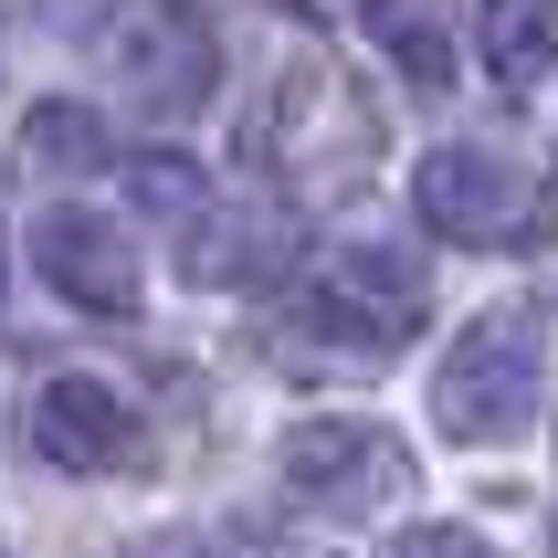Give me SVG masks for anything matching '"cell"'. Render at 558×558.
I'll return each mask as SVG.
<instances>
[{
	"label": "cell",
	"instance_id": "obj_14",
	"mask_svg": "<svg viewBox=\"0 0 558 558\" xmlns=\"http://www.w3.org/2000/svg\"><path fill=\"white\" fill-rule=\"evenodd\" d=\"M401 558H496V548H485V537H464V527H411Z\"/></svg>",
	"mask_w": 558,
	"mask_h": 558
},
{
	"label": "cell",
	"instance_id": "obj_3",
	"mask_svg": "<svg viewBox=\"0 0 558 558\" xmlns=\"http://www.w3.org/2000/svg\"><path fill=\"white\" fill-rule=\"evenodd\" d=\"M275 474H284V496L306 506V517H327V527H369V517H401V506L422 496V464L401 453V433H379L359 411L295 422Z\"/></svg>",
	"mask_w": 558,
	"mask_h": 558
},
{
	"label": "cell",
	"instance_id": "obj_6",
	"mask_svg": "<svg viewBox=\"0 0 558 558\" xmlns=\"http://www.w3.org/2000/svg\"><path fill=\"white\" fill-rule=\"evenodd\" d=\"M22 433H32V453L53 474H126L137 464V411H126L117 379H95V369L43 379L32 411H22Z\"/></svg>",
	"mask_w": 558,
	"mask_h": 558
},
{
	"label": "cell",
	"instance_id": "obj_2",
	"mask_svg": "<svg viewBox=\"0 0 558 558\" xmlns=\"http://www.w3.org/2000/svg\"><path fill=\"white\" fill-rule=\"evenodd\" d=\"M537 390H548V338H537V316L527 306H485L464 338L442 348L433 422L453 442H517L537 422Z\"/></svg>",
	"mask_w": 558,
	"mask_h": 558
},
{
	"label": "cell",
	"instance_id": "obj_9",
	"mask_svg": "<svg viewBox=\"0 0 558 558\" xmlns=\"http://www.w3.org/2000/svg\"><path fill=\"white\" fill-rule=\"evenodd\" d=\"M359 22L411 85H453L464 63V0H359Z\"/></svg>",
	"mask_w": 558,
	"mask_h": 558
},
{
	"label": "cell",
	"instance_id": "obj_11",
	"mask_svg": "<svg viewBox=\"0 0 558 558\" xmlns=\"http://www.w3.org/2000/svg\"><path fill=\"white\" fill-rule=\"evenodd\" d=\"M22 158L74 180V169H106L117 148H106V117H95V106H63V95H53V106H32V117H22Z\"/></svg>",
	"mask_w": 558,
	"mask_h": 558
},
{
	"label": "cell",
	"instance_id": "obj_4",
	"mask_svg": "<svg viewBox=\"0 0 558 558\" xmlns=\"http://www.w3.org/2000/svg\"><path fill=\"white\" fill-rule=\"evenodd\" d=\"M411 201H422V221L442 243H474V253H517L548 232V180L517 169L506 148H433Z\"/></svg>",
	"mask_w": 558,
	"mask_h": 558
},
{
	"label": "cell",
	"instance_id": "obj_8",
	"mask_svg": "<svg viewBox=\"0 0 558 558\" xmlns=\"http://www.w3.org/2000/svg\"><path fill=\"white\" fill-rule=\"evenodd\" d=\"M295 211L284 201H211V211L190 221L180 243V275L190 284H275L284 264H295Z\"/></svg>",
	"mask_w": 558,
	"mask_h": 558
},
{
	"label": "cell",
	"instance_id": "obj_13",
	"mask_svg": "<svg viewBox=\"0 0 558 558\" xmlns=\"http://www.w3.org/2000/svg\"><path fill=\"white\" fill-rule=\"evenodd\" d=\"M126 558H243V537H211V527H158V537H137Z\"/></svg>",
	"mask_w": 558,
	"mask_h": 558
},
{
	"label": "cell",
	"instance_id": "obj_15",
	"mask_svg": "<svg viewBox=\"0 0 558 558\" xmlns=\"http://www.w3.org/2000/svg\"><path fill=\"white\" fill-rule=\"evenodd\" d=\"M32 11H53V22H95L106 0H32Z\"/></svg>",
	"mask_w": 558,
	"mask_h": 558
},
{
	"label": "cell",
	"instance_id": "obj_7",
	"mask_svg": "<svg viewBox=\"0 0 558 558\" xmlns=\"http://www.w3.org/2000/svg\"><path fill=\"white\" fill-rule=\"evenodd\" d=\"M32 264L63 306L85 316H137V243L106 211H43L32 221Z\"/></svg>",
	"mask_w": 558,
	"mask_h": 558
},
{
	"label": "cell",
	"instance_id": "obj_12",
	"mask_svg": "<svg viewBox=\"0 0 558 558\" xmlns=\"http://www.w3.org/2000/svg\"><path fill=\"white\" fill-rule=\"evenodd\" d=\"M126 190H137L148 211H190V221H201V169H190L180 148H148V158H126Z\"/></svg>",
	"mask_w": 558,
	"mask_h": 558
},
{
	"label": "cell",
	"instance_id": "obj_1",
	"mask_svg": "<svg viewBox=\"0 0 558 558\" xmlns=\"http://www.w3.org/2000/svg\"><path fill=\"white\" fill-rule=\"evenodd\" d=\"M422 316H433V275L411 243H327L306 284L284 295V338L327 348V359H390L411 348Z\"/></svg>",
	"mask_w": 558,
	"mask_h": 558
},
{
	"label": "cell",
	"instance_id": "obj_5",
	"mask_svg": "<svg viewBox=\"0 0 558 558\" xmlns=\"http://www.w3.org/2000/svg\"><path fill=\"white\" fill-rule=\"evenodd\" d=\"M117 74H126V106H137V117H158V126L201 117L211 85H221L211 11H201V0H137L117 22Z\"/></svg>",
	"mask_w": 558,
	"mask_h": 558
},
{
	"label": "cell",
	"instance_id": "obj_10",
	"mask_svg": "<svg viewBox=\"0 0 558 558\" xmlns=\"http://www.w3.org/2000/svg\"><path fill=\"white\" fill-rule=\"evenodd\" d=\"M474 53L506 95H537L558 74V0H474Z\"/></svg>",
	"mask_w": 558,
	"mask_h": 558
}]
</instances>
